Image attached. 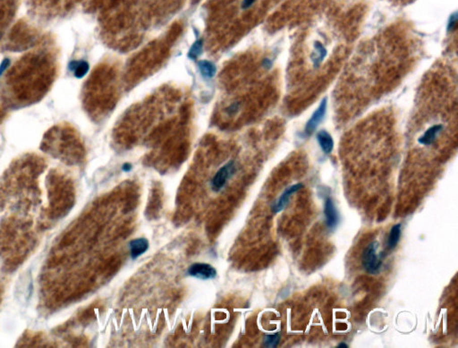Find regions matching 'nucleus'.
Returning <instances> with one entry per match:
<instances>
[{
  "label": "nucleus",
  "instance_id": "obj_1",
  "mask_svg": "<svg viewBox=\"0 0 458 348\" xmlns=\"http://www.w3.org/2000/svg\"><path fill=\"white\" fill-rule=\"evenodd\" d=\"M3 43L0 62V105L17 110L40 102L58 76L55 39L26 23L11 30Z\"/></svg>",
  "mask_w": 458,
  "mask_h": 348
},
{
  "label": "nucleus",
  "instance_id": "obj_2",
  "mask_svg": "<svg viewBox=\"0 0 458 348\" xmlns=\"http://www.w3.org/2000/svg\"><path fill=\"white\" fill-rule=\"evenodd\" d=\"M76 0H30L34 16L41 19H53L69 10Z\"/></svg>",
  "mask_w": 458,
  "mask_h": 348
},
{
  "label": "nucleus",
  "instance_id": "obj_3",
  "mask_svg": "<svg viewBox=\"0 0 458 348\" xmlns=\"http://www.w3.org/2000/svg\"><path fill=\"white\" fill-rule=\"evenodd\" d=\"M19 3L20 0H0V47L16 17Z\"/></svg>",
  "mask_w": 458,
  "mask_h": 348
},
{
  "label": "nucleus",
  "instance_id": "obj_4",
  "mask_svg": "<svg viewBox=\"0 0 458 348\" xmlns=\"http://www.w3.org/2000/svg\"><path fill=\"white\" fill-rule=\"evenodd\" d=\"M448 124H444L442 117L430 118V123L423 125V133L417 138L418 143L423 146H430L435 143L439 137L442 135L445 129H447Z\"/></svg>",
  "mask_w": 458,
  "mask_h": 348
},
{
  "label": "nucleus",
  "instance_id": "obj_5",
  "mask_svg": "<svg viewBox=\"0 0 458 348\" xmlns=\"http://www.w3.org/2000/svg\"><path fill=\"white\" fill-rule=\"evenodd\" d=\"M378 242H372L364 249L362 255V264L369 274H378L382 266L383 253L378 255Z\"/></svg>",
  "mask_w": 458,
  "mask_h": 348
},
{
  "label": "nucleus",
  "instance_id": "obj_6",
  "mask_svg": "<svg viewBox=\"0 0 458 348\" xmlns=\"http://www.w3.org/2000/svg\"><path fill=\"white\" fill-rule=\"evenodd\" d=\"M235 165L234 161H230L222 168L219 169L212 180V188L214 192H220V190L226 185L228 179L235 172Z\"/></svg>",
  "mask_w": 458,
  "mask_h": 348
},
{
  "label": "nucleus",
  "instance_id": "obj_7",
  "mask_svg": "<svg viewBox=\"0 0 458 348\" xmlns=\"http://www.w3.org/2000/svg\"><path fill=\"white\" fill-rule=\"evenodd\" d=\"M187 274L192 278L202 280L213 279L217 277V270L214 267L208 263H193L189 267Z\"/></svg>",
  "mask_w": 458,
  "mask_h": 348
},
{
  "label": "nucleus",
  "instance_id": "obj_8",
  "mask_svg": "<svg viewBox=\"0 0 458 348\" xmlns=\"http://www.w3.org/2000/svg\"><path fill=\"white\" fill-rule=\"evenodd\" d=\"M302 187H303V184H301V183H298V184H293L289 187L286 188L282 194L278 198V201L273 205V207H272L273 212L274 213H279V212H282L283 210L285 209V207L288 204L290 197L295 192H298L299 190H301Z\"/></svg>",
  "mask_w": 458,
  "mask_h": 348
},
{
  "label": "nucleus",
  "instance_id": "obj_9",
  "mask_svg": "<svg viewBox=\"0 0 458 348\" xmlns=\"http://www.w3.org/2000/svg\"><path fill=\"white\" fill-rule=\"evenodd\" d=\"M326 110H327V98H324L321 105L318 107L317 110L314 112L312 118H310L309 121L307 122V125L306 127V133L307 135H311L316 130L318 125H320L322 118L325 116Z\"/></svg>",
  "mask_w": 458,
  "mask_h": 348
},
{
  "label": "nucleus",
  "instance_id": "obj_10",
  "mask_svg": "<svg viewBox=\"0 0 458 348\" xmlns=\"http://www.w3.org/2000/svg\"><path fill=\"white\" fill-rule=\"evenodd\" d=\"M324 214L326 218V225L327 227L333 229L337 227L339 221V216L337 213V208L333 200L330 197H327L324 204Z\"/></svg>",
  "mask_w": 458,
  "mask_h": 348
},
{
  "label": "nucleus",
  "instance_id": "obj_11",
  "mask_svg": "<svg viewBox=\"0 0 458 348\" xmlns=\"http://www.w3.org/2000/svg\"><path fill=\"white\" fill-rule=\"evenodd\" d=\"M149 241L146 238L133 239L129 243L130 255L133 260L145 254L149 249Z\"/></svg>",
  "mask_w": 458,
  "mask_h": 348
},
{
  "label": "nucleus",
  "instance_id": "obj_12",
  "mask_svg": "<svg viewBox=\"0 0 458 348\" xmlns=\"http://www.w3.org/2000/svg\"><path fill=\"white\" fill-rule=\"evenodd\" d=\"M317 140L319 144L321 146L322 152L325 154H329L334 148V141L330 133H328L326 130H321L317 134Z\"/></svg>",
  "mask_w": 458,
  "mask_h": 348
},
{
  "label": "nucleus",
  "instance_id": "obj_13",
  "mask_svg": "<svg viewBox=\"0 0 458 348\" xmlns=\"http://www.w3.org/2000/svg\"><path fill=\"white\" fill-rule=\"evenodd\" d=\"M401 224H395L390 229L388 239V250H394L401 237Z\"/></svg>",
  "mask_w": 458,
  "mask_h": 348
},
{
  "label": "nucleus",
  "instance_id": "obj_14",
  "mask_svg": "<svg viewBox=\"0 0 458 348\" xmlns=\"http://www.w3.org/2000/svg\"><path fill=\"white\" fill-rule=\"evenodd\" d=\"M198 67L200 69V74L205 78L211 79L214 77L217 72L215 65L208 60H201L198 63Z\"/></svg>",
  "mask_w": 458,
  "mask_h": 348
},
{
  "label": "nucleus",
  "instance_id": "obj_15",
  "mask_svg": "<svg viewBox=\"0 0 458 348\" xmlns=\"http://www.w3.org/2000/svg\"><path fill=\"white\" fill-rule=\"evenodd\" d=\"M72 69L77 78H82L89 71V65L85 61H78L72 64Z\"/></svg>",
  "mask_w": 458,
  "mask_h": 348
},
{
  "label": "nucleus",
  "instance_id": "obj_16",
  "mask_svg": "<svg viewBox=\"0 0 458 348\" xmlns=\"http://www.w3.org/2000/svg\"><path fill=\"white\" fill-rule=\"evenodd\" d=\"M202 48H203L202 39H197L195 42L192 44V47L189 51V59H191L192 60H195L196 59H198L200 57V54L202 53Z\"/></svg>",
  "mask_w": 458,
  "mask_h": 348
},
{
  "label": "nucleus",
  "instance_id": "obj_17",
  "mask_svg": "<svg viewBox=\"0 0 458 348\" xmlns=\"http://www.w3.org/2000/svg\"><path fill=\"white\" fill-rule=\"evenodd\" d=\"M280 338H281V335H280L279 333H275V334L267 335V336L264 337L263 344H264V346H266V347H276V346L278 345V343H279Z\"/></svg>",
  "mask_w": 458,
  "mask_h": 348
},
{
  "label": "nucleus",
  "instance_id": "obj_18",
  "mask_svg": "<svg viewBox=\"0 0 458 348\" xmlns=\"http://www.w3.org/2000/svg\"><path fill=\"white\" fill-rule=\"evenodd\" d=\"M239 108H240V104H239L238 102H235L234 104H231V105L227 109V114L230 115V116L235 115V114L238 111Z\"/></svg>",
  "mask_w": 458,
  "mask_h": 348
},
{
  "label": "nucleus",
  "instance_id": "obj_19",
  "mask_svg": "<svg viewBox=\"0 0 458 348\" xmlns=\"http://www.w3.org/2000/svg\"><path fill=\"white\" fill-rule=\"evenodd\" d=\"M5 118H6V110L0 105V126L3 125Z\"/></svg>",
  "mask_w": 458,
  "mask_h": 348
},
{
  "label": "nucleus",
  "instance_id": "obj_20",
  "mask_svg": "<svg viewBox=\"0 0 458 348\" xmlns=\"http://www.w3.org/2000/svg\"><path fill=\"white\" fill-rule=\"evenodd\" d=\"M132 168H133V166L130 164V163H125V164L123 165V167H122V170H123L124 172H130V171L132 170Z\"/></svg>",
  "mask_w": 458,
  "mask_h": 348
},
{
  "label": "nucleus",
  "instance_id": "obj_21",
  "mask_svg": "<svg viewBox=\"0 0 458 348\" xmlns=\"http://www.w3.org/2000/svg\"><path fill=\"white\" fill-rule=\"evenodd\" d=\"M390 1L397 3V4H408V3L412 2L413 0H390Z\"/></svg>",
  "mask_w": 458,
  "mask_h": 348
},
{
  "label": "nucleus",
  "instance_id": "obj_22",
  "mask_svg": "<svg viewBox=\"0 0 458 348\" xmlns=\"http://www.w3.org/2000/svg\"><path fill=\"white\" fill-rule=\"evenodd\" d=\"M348 345L345 344V343H340V344L337 345V348H347Z\"/></svg>",
  "mask_w": 458,
  "mask_h": 348
}]
</instances>
